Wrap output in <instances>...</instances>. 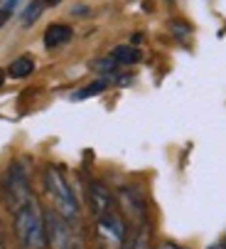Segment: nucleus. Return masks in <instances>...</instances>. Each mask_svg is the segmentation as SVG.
<instances>
[{"instance_id": "4", "label": "nucleus", "mask_w": 226, "mask_h": 249, "mask_svg": "<svg viewBox=\"0 0 226 249\" xmlns=\"http://www.w3.org/2000/svg\"><path fill=\"white\" fill-rule=\"evenodd\" d=\"M3 197L10 212H17L22 205H27L34 195L30 188V173L25 160H13L10 168L3 175Z\"/></svg>"}, {"instance_id": "16", "label": "nucleus", "mask_w": 226, "mask_h": 249, "mask_svg": "<svg viewBox=\"0 0 226 249\" xmlns=\"http://www.w3.org/2000/svg\"><path fill=\"white\" fill-rule=\"evenodd\" d=\"M42 3H45L47 8H54V5H59V3H62V0H42Z\"/></svg>"}, {"instance_id": "11", "label": "nucleus", "mask_w": 226, "mask_h": 249, "mask_svg": "<svg viewBox=\"0 0 226 249\" xmlns=\"http://www.w3.org/2000/svg\"><path fill=\"white\" fill-rule=\"evenodd\" d=\"M111 57L116 59L118 64H138L140 62V50H135L133 45H118L111 50Z\"/></svg>"}, {"instance_id": "8", "label": "nucleus", "mask_w": 226, "mask_h": 249, "mask_svg": "<svg viewBox=\"0 0 226 249\" xmlns=\"http://www.w3.org/2000/svg\"><path fill=\"white\" fill-rule=\"evenodd\" d=\"M71 27L69 25H64V22H54V25H49L47 27V32H45V47L47 50H57V47H62V45H66L69 40H71Z\"/></svg>"}, {"instance_id": "7", "label": "nucleus", "mask_w": 226, "mask_h": 249, "mask_svg": "<svg viewBox=\"0 0 226 249\" xmlns=\"http://www.w3.org/2000/svg\"><path fill=\"white\" fill-rule=\"evenodd\" d=\"M121 197V205H123V212L128 217H133L135 222H143L145 220V197L140 195V190L135 188H123L118 193Z\"/></svg>"}, {"instance_id": "14", "label": "nucleus", "mask_w": 226, "mask_h": 249, "mask_svg": "<svg viewBox=\"0 0 226 249\" xmlns=\"http://www.w3.org/2000/svg\"><path fill=\"white\" fill-rule=\"evenodd\" d=\"M155 249H190V247H182V244H177V242H160Z\"/></svg>"}, {"instance_id": "2", "label": "nucleus", "mask_w": 226, "mask_h": 249, "mask_svg": "<svg viewBox=\"0 0 226 249\" xmlns=\"http://www.w3.org/2000/svg\"><path fill=\"white\" fill-rule=\"evenodd\" d=\"M45 193H47V197L52 200L54 210L59 212L62 217L79 222V215H81L79 197H77V193L71 190L66 175L59 168H54V165H49L45 170Z\"/></svg>"}, {"instance_id": "19", "label": "nucleus", "mask_w": 226, "mask_h": 249, "mask_svg": "<svg viewBox=\"0 0 226 249\" xmlns=\"http://www.w3.org/2000/svg\"><path fill=\"white\" fill-rule=\"evenodd\" d=\"M0 249H5V247H3V244H0Z\"/></svg>"}, {"instance_id": "10", "label": "nucleus", "mask_w": 226, "mask_h": 249, "mask_svg": "<svg viewBox=\"0 0 226 249\" xmlns=\"http://www.w3.org/2000/svg\"><path fill=\"white\" fill-rule=\"evenodd\" d=\"M108 87H111V82H108L106 77H101V79H94L91 84H86V87L77 89L71 99H74V101H84V99H91V96H96V94H103Z\"/></svg>"}, {"instance_id": "6", "label": "nucleus", "mask_w": 226, "mask_h": 249, "mask_svg": "<svg viewBox=\"0 0 226 249\" xmlns=\"http://www.w3.org/2000/svg\"><path fill=\"white\" fill-rule=\"evenodd\" d=\"M86 200H89V210L94 212L96 217L111 212L113 210V202H116V200H113V193L103 183H98V180H91L86 185Z\"/></svg>"}, {"instance_id": "5", "label": "nucleus", "mask_w": 226, "mask_h": 249, "mask_svg": "<svg viewBox=\"0 0 226 249\" xmlns=\"http://www.w3.org/2000/svg\"><path fill=\"white\" fill-rule=\"evenodd\" d=\"M96 239L103 249H121L128 244V225L118 212H106L96 217Z\"/></svg>"}, {"instance_id": "12", "label": "nucleus", "mask_w": 226, "mask_h": 249, "mask_svg": "<svg viewBox=\"0 0 226 249\" xmlns=\"http://www.w3.org/2000/svg\"><path fill=\"white\" fill-rule=\"evenodd\" d=\"M45 3H42V0H32V3L22 10V25L25 27H30V25H34L37 22V18H40L42 13H45Z\"/></svg>"}, {"instance_id": "18", "label": "nucleus", "mask_w": 226, "mask_h": 249, "mask_svg": "<svg viewBox=\"0 0 226 249\" xmlns=\"http://www.w3.org/2000/svg\"><path fill=\"white\" fill-rule=\"evenodd\" d=\"M3 79H5V72H0V84H3Z\"/></svg>"}, {"instance_id": "17", "label": "nucleus", "mask_w": 226, "mask_h": 249, "mask_svg": "<svg viewBox=\"0 0 226 249\" xmlns=\"http://www.w3.org/2000/svg\"><path fill=\"white\" fill-rule=\"evenodd\" d=\"M209 249H226V242H219V244H214V247H209Z\"/></svg>"}, {"instance_id": "13", "label": "nucleus", "mask_w": 226, "mask_h": 249, "mask_svg": "<svg viewBox=\"0 0 226 249\" xmlns=\"http://www.w3.org/2000/svg\"><path fill=\"white\" fill-rule=\"evenodd\" d=\"M121 249H147V230H140V232L133 237V242H128V244L121 247Z\"/></svg>"}, {"instance_id": "9", "label": "nucleus", "mask_w": 226, "mask_h": 249, "mask_svg": "<svg viewBox=\"0 0 226 249\" xmlns=\"http://www.w3.org/2000/svg\"><path fill=\"white\" fill-rule=\"evenodd\" d=\"M32 72H34V59L27 57V54H22V57H17V59L10 62V67H8L5 74L13 77V79H27Z\"/></svg>"}, {"instance_id": "15", "label": "nucleus", "mask_w": 226, "mask_h": 249, "mask_svg": "<svg viewBox=\"0 0 226 249\" xmlns=\"http://www.w3.org/2000/svg\"><path fill=\"white\" fill-rule=\"evenodd\" d=\"M10 15H13V13H10V10H5V8L0 10V27H3V25L8 22V18H10Z\"/></svg>"}, {"instance_id": "1", "label": "nucleus", "mask_w": 226, "mask_h": 249, "mask_svg": "<svg viewBox=\"0 0 226 249\" xmlns=\"http://www.w3.org/2000/svg\"><path fill=\"white\" fill-rule=\"evenodd\" d=\"M15 215V237L22 249H47V222H45V212L32 197L27 205H22Z\"/></svg>"}, {"instance_id": "3", "label": "nucleus", "mask_w": 226, "mask_h": 249, "mask_svg": "<svg viewBox=\"0 0 226 249\" xmlns=\"http://www.w3.org/2000/svg\"><path fill=\"white\" fill-rule=\"evenodd\" d=\"M45 222H47V244L52 249H86L84 234L74 220L62 217L57 210H49L45 212Z\"/></svg>"}]
</instances>
